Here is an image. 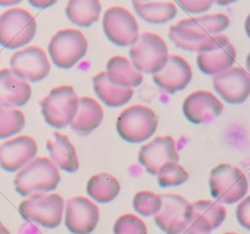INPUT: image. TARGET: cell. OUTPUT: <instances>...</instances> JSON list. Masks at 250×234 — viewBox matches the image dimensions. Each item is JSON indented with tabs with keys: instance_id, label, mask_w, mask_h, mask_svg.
Segmentation results:
<instances>
[{
	"instance_id": "11",
	"label": "cell",
	"mask_w": 250,
	"mask_h": 234,
	"mask_svg": "<svg viewBox=\"0 0 250 234\" xmlns=\"http://www.w3.org/2000/svg\"><path fill=\"white\" fill-rule=\"evenodd\" d=\"M10 71L26 82H39L48 77L50 62L45 51L39 46H26L10 58Z\"/></svg>"
},
{
	"instance_id": "30",
	"label": "cell",
	"mask_w": 250,
	"mask_h": 234,
	"mask_svg": "<svg viewBox=\"0 0 250 234\" xmlns=\"http://www.w3.org/2000/svg\"><path fill=\"white\" fill-rule=\"evenodd\" d=\"M192 209L195 214H200L204 217L212 229L217 228L224 223L225 218H226V210L221 204L215 201H210V200H198V201L193 202Z\"/></svg>"
},
{
	"instance_id": "27",
	"label": "cell",
	"mask_w": 250,
	"mask_h": 234,
	"mask_svg": "<svg viewBox=\"0 0 250 234\" xmlns=\"http://www.w3.org/2000/svg\"><path fill=\"white\" fill-rule=\"evenodd\" d=\"M120 183L109 173H99L89 178L87 183V193L94 201L99 204L111 202L120 194Z\"/></svg>"
},
{
	"instance_id": "31",
	"label": "cell",
	"mask_w": 250,
	"mask_h": 234,
	"mask_svg": "<svg viewBox=\"0 0 250 234\" xmlns=\"http://www.w3.org/2000/svg\"><path fill=\"white\" fill-rule=\"evenodd\" d=\"M161 206V195L153 192H138L133 197V209L142 216H155Z\"/></svg>"
},
{
	"instance_id": "22",
	"label": "cell",
	"mask_w": 250,
	"mask_h": 234,
	"mask_svg": "<svg viewBox=\"0 0 250 234\" xmlns=\"http://www.w3.org/2000/svg\"><path fill=\"white\" fill-rule=\"evenodd\" d=\"M46 148L51 162L56 167L68 173H73L78 170L80 162H78L77 151L65 134L55 132L46 143Z\"/></svg>"
},
{
	"instance_id": "35",
	"label": "cell",
	"mask_w": 250,
	"mask_h": 234,
	"mask_svg": "<svg viewBox=\"0 0 250 234\" xmlns=\"http://www.w3.org/2000/svg\"><path fill=\"white\" fill-rule=\"evenodd\" d=\"M177 4L189 14H202L211 9L215 0H176Z\"/></svg>"
},
{
	"instance_id": "6",
	"label": "cell",
	"mask_w": 250,
	"mask_h": 234,
	"mask_svg": "<svg viewBox=\"0 0 250 234\" xmlns=\"http://www.w3.org/2000/svg\"><path fill=\"white\" fill-rule=\"evenodd\" d=\"M36 32V20L26 10L12 7L0 15V45L4 48H23L34 38Z\"/></svg>"
},
{
	"instance_id": "42",
	"label": "cell",
	"mask_w": 250,
	"mask_h": 234,
	"mask_svg": "<svg viewBox=\"0 0 250 234\" xmlns=\"http://www.w3.org/2000/svg\"><path fill=\"white\" fill-rule=\"evenodd\" d=\"M225 234H238V233H225Z\"/></svg>"
},
{
	"instance_id": "23",
	"label": "cell",
	"mask_w": 250,
	"mask_h": 234,
	"mask_svg": "<svg viewBox=\"0 0 250 234\" xmlns=\"http://www.w3.org/2000/svg\"><path fill=\"white\" fill-rule=\"evenodd\" d=\"M105 73L107 79L119 87L134 89L143 83V73L136 70L131 61L125 56H114L110 58Z\"/></svg>"
},
{
	"instance_id": "18",
	"label": "cell",
	"mask_w": 250,
	"mask_h": 234,
	"mask_svg": "<svg viewBox=\"0 0 250 234\" xmlns=\"http://www.w3.org/2000/svg\"><path fill=\"white\" fill-rule=\"evenodd\" d=\"M193 78L189 63L180 55L168 56L167 62L158 73L153 75V80L163 92L173 94L188 87Z\"/></svg>"
},
{
	"instance_id": "10",
	"label": "cell",
	"mask_w": 250,
	"mask_h": 234,
	"mask_svg": "<svg viewBox=\"0 0 250 234\" xmlns=\"http://www.w3.org/2000/svg\"><path fill=\"white\" fill-rule=\"evenodd\" d=\"M192 204L177 194L161 195V206L154 216L155 223L166 234H182L192 217Z\"/></svg>"
},
{
	"instance_id": "7",
	"label": "cell",
	"mask_w": 250,
	"mask_h": 234,
	"mask_svg": "<svg viewBox=\"0 0 250 234\" xmlns=\"http://www.w3.org/2000/svg\"><path fill=\"white\" fill-rule=\"evenodd\" d=\"M78 99L75 89L70 85H59L51 89L41 101L44 121L56 129L68 127L77 112Z\"/></svg>"
},
{
	"instance_id": "25",
	"label": "cell",
	"mask_w": 250,
	"mask_h": 234,
	"mask_svg": "<svg viewBox=\"0 0 250 234\" xmlns=\"http://www.w3.org/2000/svg\"><path fill=\"white\" fill-rule=\"evenodd\" d=\"M137 15L151 24L170 22L177 15V6L171 1H132Z\"/></svg>"
},
{
	"instance_id": "9",
	"label": "cell",
	"mask_w": 250,
	"mask_h": 234,
	"mask_svg": "<svg viewBox=\"0 0 250 234\" xmlns=\"http://www.w3.org/2000/svg\"><path fill=\"white\" fill-rule=\"evenodd\" d=\"M103 29L106 38L117 46L133 45L139 37L136 17L121 6H112L105 11Z\"/></svg>"
},
{
	"instance_id": "1",
	"label": "cell",
	"mask_w": 250,
	"mask_h": 234,
	"mask_svg": "<svg viewBox=\"0 0 250 234\" xmlns=\"http://www.w3.org/2000/svg\"><path fill=\"white\" fill-rule=\"evenodd\" d=\"M60 182L59 168L48 157H36L17 171L14 179L15 190L21 196L38 193H50Z\"/></svg>"
},
{
	"instance_id": "41",
	"label": "cell",
	"mask_w": 250,
	"mask_h": 234,
	"mask_svg": "<svg viewBox=\"0 0 250 234\" xmlns=\"http://www.w3.org/2000/svg\"><path fill=\"white\" fill-rule=\"evenodd\" d=\"M137 1H148V0H137Z\"/></svg>"
},
{
	"instance_id": "13",
	"label": "cell",
	"mask_w": 250,
	"mask_h": 234,
	"mask_svg": "<svg viewBox=\"0 0 250 234\" xmlns=\"http://www.w3.org/2000/svg\"><path fill=\"white\" fill-rule=\"evenodd\" d=\"M99 222V209L84 196L71 197L66 202L65 224L72 234H90Z\"/></svg>"
},
{
	"instance_id": "20",
	"label": "cell",
	"mask_w": 250,
	"mask_h": 234,
	"mask_svg": "<svg viewBox=\"0 0 250 234\" xmlns=\"http://www.w3.org/2000/svg\"><path fill=\"white\" fill-rule=\"evenodd\" d=\"M31 85L22 80L10 71V68L0 70V106L17 109L31 99Z\"/></svg>"
},
{
	"instance_id": "33",
	"label": "cell",
	"mask_w": 250,
	"mask_h": 234,
	"mask_svg": "<svg viewBox=\"0 0 250 234\" xmlns=\"http://www.w3.org/2000/svg\"><path fill=\"white\" fill-rule=\"evenodd\" d=\"M146 226L143 219L132 214L119 217L114 224V234H146Z\"/></svg>"
},
{
	"instance_id": "3",
	"label": "cell",
	"mask_w": 250,
	"mask_h": 234,
	"mask_svg": "<svg viewBox=\"0 0 250 234\" xmlns=\"http://www.w3.org/2000/svg\"><path fill=\"white\" fill-rule=\"evenodd\" d=\"M65 202L59 194L38 193L27 196L20 204L22 218L45 228H56L62 221Z\"/></svg>"
},
{
	"instance_id": "8",
	"label": "cell",
	"mask_w": 250,
	"mask_h": 234,
	"mask_svg": "<svg viewBox=\"0 0 250 234\" xmlns=\"http://www.w3.org/2000/svg\"><path fill=\"white\" fill-rule=\"evenodd\" d=\"M88 43L84 34L78 29H61L53 36L48 45L49 56L54 65L68 70L80 62L87 54Z\"/></svg>"
},
{
	"instance_id": "26",
	"label": "cell",
	"mask_w": 250,
	"mask_h": 234,
	"mask_svg": "<svg viewBox=\"0 0 250 234\" xmlns=\"http://www.w3.org/2000/svg\"><path fill=\"white\" fill-rule=\"evenodd\" d=\"M66 16L78 27H90L99 20L102 4L99 0H68Z\"/></svg>"
},
{
	"instance_id": "28",
	"label": "cell",
	"mask_w": 250,
	"mask_h": 234,
	"mask_svg": "<svg viewBox=\"0 0 250 234\" xmlns=\"http://www.w3.org/2000/svg\"><path fill=\"white\" fill-rule=\"evenodd\" d=\"M26 119L19 109L0 106V139H7L19 134L24 128Z\"/></svg>"
},
{
	"instance_id": "5",
	"label": "cell",
	"mask_w": 250,
	"mask_h": 234,
	"mask_svg": "<svg viewBox=\"0 0 250 234\" xmlns=\"http://www.w3.org/2000/svg\"><path fill=\"white\" fill-rule=\"evenodd\" d=\"M158 122V116L150 107L133 105L125 109L117 117V133L128 143H143L155 134Z\"/></svg>"
},
{
	"instance_id": "36",
	"label": "cell",
	"mask_w": 250,
	"mask_h": 234,
	"mask_svg": "<svg viewBox=\"0 0 250 234\" xmlns=\"http://www.w3.org/2000/svg\"><path fill=\"white\" fill-rule=\"evenodd\" d=\"M237 219L239 223L246 229L250 228V199L246 197L244 200H241L239 205L237 206Z\"/></svg>"
},
{
	"instance_id": "32",
	"label": "cell",
	"mask_w": 250,
	"mask_h": 234,
	"mask_svg": "<svg viewBox=\"0 0 250 234\" xmlns=\"http://www.w3.org/2000/svg\"><path fill=\"white\" fill-rule=\"evenodd\" d=\"M192 20L199 28L210 36L221 34L229 26V19L224 14L205 15L200 17H193Z\"/></svg>"
},
{
	"instance_id": "2",
	"label": "cell",
	"mask_w": 250,
	"mask_h": 234,
	"mask_svg": "<svg viewBox=\"0 0 250 234\" xmlns=\"http://www.w3.org/2000/svg\"><path fill=\"white\" fill-rule=\"evenodd\" d=\"M210 193L219 204L239 202L248 193V179L243 171L229 163L216 166L210 173Z\"/></svg>"
},
{
	"instance_id": "4",
	"label": "cell",
	"mask_w": 250,
	"mask_h": 234,
	"mask_svg": "<svg viewBox=\"0 0 250 234\" xmlns=\"http://www.w3.org/2000/svg\"><path fill=\"white\" fill-rule=\"evenodd\" d=\"M168 56L165 40L151 32L139 34L136 43L129 46V61L141 73H158L167 62Z\"/></svg>"
},
{
	"instance_id": "14",
	"label": "cell",
	"mask_w": 250,
	"mask_h": 234,
	"mask_svg": "<svg viewBox=\"0 0 250 234\" xmlns=\"http://www.w3.org/2000/svg\"><path fill=\"white\" fill-rule=\"evenodd\" d=\"M215 90L229 104H242L250 95V76L244 68L232 66L214 76Z\"/></svg>"
},
{
	"instance_id": "19",
	"label": "cell",
	"mask_w": 250,
	"mask_h": 234,
	"mask_svg": "<svg viewBox=\"0 0 250 234\" xmlns=\"http://www.w3.org/2000/svg\"><path fill=\"white\" fill-rule=\"evenodd\" d=\"M236 48L225 36L216 46L204 53H198L197 65L205 75L216 76L231 68L236 62Z\"/></svg>"
},
{
	"instance_id": "38",
	"label": "cell",
	"mask_w": 250,
	"mask_h": 234,
	"mask_svg": "<svg viewBox=\"0 0 250 234\" xmlns=\"http://www.w3.org/2000/svg\"><path fill=\"white\" fill-rule=\"evenodd\" d=\"M21 1L22 0H0V6H14Z\"/></svg>"
},
{
	"instance_id": "21",
	"label": "cell",
	"mask_w": 250,
	"mask_h": 234,
	"mask_svg": "<svg viewBox=\"0 0 250 234\" xmlns=\"http://www.w3.org/2000/svg\"><path fill=\"white\" fill-rule=\"evenodd\" d=\"M104 110L97 100L89 97L78 99V107L70 127L81 136H87L102 124Z\"/></svg>"
},
{
	"instance_id": "34",
	"label": "cell",
	"mask_w": 250,
	"mask_h": 234,
	"mask_svg": "<svg viewBox=\"0 0 250 234\" xmlns=\"http://www.w3.org/2000/svg\"><path fill=\"white\" fill-rule=\"evenodd\" d=\"M212 231L214 229L210 226L209 222L204 217L193 211L189 223L186 227L185 231L182 232V234H211Z\"/></svg>"
},
{
	"instance_id": "16",
	"label": "cell",
	"mask_w": 250,
	"mask_h": 234,
	"mask_svg": "<svg viewBox=\"0 0 250 234\" xmlns=\"http://www.w3.org/2000/svg\"><path fill=\"white\" fill-rule=\"evenodd\" d=\"M38 145L29 136H19L0 145V167L7 172H17L36 158Z\"/></svg>"
},
{
	"instance_id": "17",
	"label": "cell",
	"mask_w": 250,
	"mask_h": 234,
	"mask_svg": "<svg viewBox=\"0 0 250 234\" xmlns=\"http://www.w3.org/2000/svg\"><path fill=\"white\" fill-rule=\"evenodd\" d=\"M177 148L172 136H156L144 144L138 153V161L150 175L155 176L159 168L166 162H178Z\"/></svg>"
},
{
	"instance_id": "37",
	"label": "cell",
	"mask_w": 250,
	"mask_h": 234,
	"mask_svg": "<svg viewBox=\"0 0 250 234\" xmlns=\"http://www.w3.org/2000/svg\"><path fill=\"white\" fill-rule=\"evenodd\" d=\"M59 0H28L29 4L36 9H48L58 2Z\"/></svg>"
},
{
	"instance_id": "12",
	"label": "cell",
	"mask_w": 250,
	"mask_h": 234,
	"mask_svg": "<svg viewBox=\"0 0 250 234\" xmlns=\"http://www.w3.org/2000/svg\"><path fill=\"white\" fill-rule=\"evenodd\" d=\"M168 37L177 48L186 51L204 53L216 46L224 39V34L210 36L193 22L192 19L182 20L168 31Z\"/></svg>"
},
{
	"instance_id": "29",
	"label": "cell",
	"mask_w": 250,
	"mask_h": 234,
	"mask_svg": "<svg viewBox=\"0 0 250 234\" xmlns=\"http://www.w3.org/2000/svg\"><path fill=\"white\" fill-rule=\"evenodd\" d=\"M155 176L158 177L159 184L163 188L178 187L185 184L189 178L187 171L178 162L164 163Z\"/></svg>"
},
{
	"instance_id": "24",
	"label": "cell",
	"mask_w": 250,
	"mask_h": 234,
	"mask_svg": "<svg viewBox=\"0 0 250 234\" xmlns=\"http://www.w3.org/2000/svg\"><path fill=\"white\" fill-rule=\"evenodd\" d=\"M93 88L97 97L109 107L124 106L134 94V90L131 88L112 84L105 72H100L93 77Z\"/></svg>"
},
{
	"instance_id": "39",
	"label": "cell",
	"mask_w": 250,
	"mask_h": 234,
	"mask_svg": "<svg viewBox=\"0 0 250 234\" xmlns=\"http://www.w3.org/2000/svg\"><path fill=\"white\" fill-rule=\"evenodd\" d=\"M236 1L237 0H215V2H216L217 5H221V6H226V5L233 4V2Z\"/></svg>"
},
{
	"instance_id": "40",
	"label": "cell",
	"mask_w": 250,
	"mask_h": 234,
	"mask_svg": "<svg viewBox=\"0 0 250 234\" xmlns=\"http://www.w3.org/2000/svg\"><path fill=\"white\" fill-rule=\"evenodd\" d=\"M0 234H10V232L7 231V228L1 223V222H0Z\"/></svg>"
},
{
	"instance_id": "15",
	"label": "cell",
	"mask_w": 250,
	"mask_h": 234,
	"mask_svg": "<svg viewBox=\"0 0 250 234\" xmlns=\"http://www.w3.org/2000/svg\"><path fill=\"white\" fill-rule=\"evenodd\" d=\"M182 110L188 121L194 124H204L212 122L222 114L224 104L211 92L197 90L186 98Z\"/></svg>"
}]
</instances>
